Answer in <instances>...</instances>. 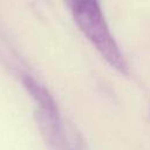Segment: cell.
Listing matches in <instances>:
<instances>
[{
    "label": "cell",
    "instance_id": "cell-1",
    "mask_svg": "<svg viewBox=\"0 0 150 150\" xmlns=\"http://www.w3.org/2000/svg\"><path fill=\"white\" fill-rule=\"evenodd\" d=\"M69 8L76 25L100 54L114 68L127 73L128 64L108 27L98 0H80Z\"/></svg>",
    "mask_w": 150,
    "mask_h": 150
},
{
    "label": "cell",
    "instance_id": "cell-2",
    "mask_svg": "<svg viewBox=\"0 0 150 150\" xmlns=\"http://www.w3.org/2000/svg\"><path fill=\"white\" fill-rule=\"evenodd\" d=\"M77 1H80V0H66V2H67V5H68V6H71L73 4L77 2Z\"/></svg>",
    "mask_w": 150,
    "mask_h": 150
}]
</instances>
